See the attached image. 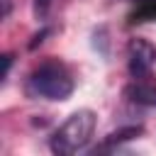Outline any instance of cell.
<instances>
[{
  "mask_svg": "<svg viewBox=\"0 0 156 156\" xmlns=\"http://www.w3.org/2000/svg\"><path fill=\"white\" fill-rule=\"evenodd\" d=\"M95 112L93 110H76L49 139V146L58 156H71L80 149H85L95 132Z\"/></svg>",
  "mask_w": 156,
  "mask_h": 156,
  "instance_id": "6da1fadb",
  "label": "cell"
},
{
  "mask_svg": "<svg viewBox=\"0 0 156 156\" xmlns=\"http://www.w3.org/2000/svg\"><path fill=\"white\" fill-rule=\"evenodd\" d=\"M73 88H76L73 76L58 61H44L29 76V90L44 100H66L71 98Z\"/></svg>",
  "mask_w": 156,
  "mask_h": 156,
  "instance_id": "7a4b0ae2",
  "label": "cell"
},
{
  "mask_svg": "<svg viewBox=\"0 0 156 156\" xmlns=\"http://www.w3.org/2000/svg\"><path fill=\"white\" fill-rule=\"evenodd\" d=\"M127 56H129V73L132 78H149L154 63H156V49L144 41V39H132L129 41V49H127Z\"/></svg>",
  "mask_w": 156,
  "mask_h": 156,
  "instance_id": "3957f363",
  "label": "cell"
},
{
  "mask_svg": "<svg viewBox=\"0 0 156 156\" xmlns=\"http://www.w3.org/2000/svg\"><path fill=\"white\" fill-rule=\"evenodd\" d=\"M124 93H127V98H129L132 102H136V105H149V107L156 105V85L149 83L146 78H136Z\"/></svg>",
  "mask_w": 156,
  "mask_h": 156,
  "instance_id": "277c9868",
  "label": "cell"
},
{
  "mask_svg": "<svg viewBox=\"0 0 156 156\" xmlns=\"http://www.w3.org/2000/svg\"><path fill=\"white\" fill-rule=\"evenodd\" d=\"M156 20V0H139L132 12V22H151Z\"/></svg>",
  "mask_w": 156,
  "mask_h": 156,
  "instance_id": "5b68a950",
  "label": "cell"
},
{
  "mask_svg": "<svg viewBox=\"0 0 156 156\" xmlns=\"http://www.w3.org/2000/svg\"><path fill=\"white\" fill-rule=\"evenodd\" d=\"M136 134H141V127H127V129H119V132H112V134H107V146H112V144H119V141H124V139H134Z\"/></svg>",
  "mask_w": 156,
  "mask_h": 156,
  "instance_id": "8992f818",
  "label": "cell"
},
{
  "mask_svg": "<svg viewBox=\"0 0 156 156\" xmlns=\"http://www.w3.org/2000/svg\"><path fill=\"white\" fill-rule=\"evenodd\" d=\"M49 7H51V0H34V12H37V17H44V15L49 12Z\"/></svg>",
  "mask_w": 156,
  "mask_h": 156,
  "instance_id": "52a82bcc",
  "label": "cell"
},
{
  "mask_svg": "<svg viewBox=\"0 0 156 156\" xmlns=\"http://www.w3.org/2000/svg\"><path fill=\"white\" fill-rule=\"evenodd\" d=\"M2 5H5V10H2V15L7 17V15H10V0H2Z\"/></svg>",
  "mask_w": 156,
  "mask_h": 156,
  "instance_id": "ba28073f",
  "label": "cell"
},
{
  "mask_svg": "<svg viewBox=\"0 0 156 156\" xmlns=\"http://www.w3.org/2000/svg\"><path fill=\"white\" fill-rule=\"evenodd\" d=\"M134 2H139V0H134Z\"/></svg>",
  "mask_w": 156,
  "mask_h": 156,
  "instance_id": "9c48e42d",
  "label": "cell"
}]
</instances>
